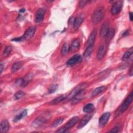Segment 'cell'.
<instances>
[{
  "mask_svg": "<svg viewBox=\"0 0 133 133\" xmlns=\"http://www.w3.org/2000/svg\"><path fill=\"white\" fill-rule=\"evenodd\" d=\"M104 15V11L103 7H100L97 8L94 11L92 16V20L94 23H98L100 22L103 19Z\"/></svg>",
  "mask_w": 133,
  "mask_h": 133,
  "instance_id": "obj_1",
  "label": "cell"
},
{
  "mask_svg": "<svg viewBox=\"0 0 133 133\" xmlns=\"http://www.w3.org/2000/svg\"><path fill=\"white\" fill-rule=\"evenodd\" d=\"M132 97H133L132 92H131L130 94L127 96V97L124 100V101L122 103L119 110L120 113H123L124 111H125L128 109V107L129 106V105L132 102Z\"/></svg>",
  "mask_w": 133,
  "mask_h": 133,
  "instance_id": "obj_2",
  "label": "cell"
},
{
  "mask_svg": "<svg viewBox=\"0 0 133 133\" xmlns=\"http://www.w3.org/2000/svg\"><path fill=\"white\" fill-rule=\"evenodd\" d=\"M123 7V2L122 1H117L113 3L111 9V12L112 15L118 14L122 10Z\"/></svg>",
  "mask_w": 133,
  "mask_h": 133,
  "instance_id": "obj_3",
  "label": "cell"
},
{
  "mask_svg": "<svg viewBox=\"0 0 133 133\" xmlns=\"http://www.w3.org/2000/svg\"><path fill=\"white\" fill-rule=\"evenodd\" d=\"M35 31H36V29L33 26L28 28L26 30V31L24 32V34L22 36H21V41L28 40L31 38L34 35Z\"/></svg>",
  "mask_w": 133,
  "mask_h": 133,
  "instance_id": "obj_4",
  "label": "cell"
},
{
  "mask_svg": "<svg viewBox=\"0 0 133 133\" xmlns=\"http://www.w3.org/2000/svg\"><path fill=\"white\" fill-rule=\"evenodd\" d=\"M82 60V58L79 55H75L71 57L66 62V64L68 66L74 65L79 62Z\"/></svg>",
  "mask_w": 133,
  "mask_h": 133,
  "instance_id": "obj_5",
  "label": "cell"
},
{
  "mask_svg": "<svg viewBox=\"0 0 133 133\" xmlns=\"http://www.w3.org/2000/svg\"><path fill=\"white\" fill-rule=\"evenodd\" d=\"M110 112H105L101 116L99 119V125L100 127H103L106 125L110 118Z\"/></svg>",
  "mask_w": 133,
  "mask_h": 133,
  "instance_id": "obj_6",
  "label": "cell"
},
{
  "mask_svg": "<svg viewBox=\"0 0 133 133\" xmlns=\"http://www.w3.org/2000/svg\"><path fill=\"white\" fill-rule=\"evenodd\" d=\"M49 118H50V116L48 114H46L45 115H42L41 116H38L35 119V121H34V124H35L36 126L40 125L45 123L46 122L48 121Z\"/></svg>",
  "mask_w": 133,
  "mask_h": 133,
  "instance_id": "obj_7",
  "label": "cell"
},
{
  "mask_svg": "<svg viewBox=\"0 0 133 133\" xmlns=\"http://www.w3.org/2000/svg\"><path fill=\"white\" fill-rule=\"evenodd\" d=\"M97 29H94L88 37V40L87 42V44H86V47L90 46H94L95 41L96 39V35H97Z\"/></svg>",
  "mask_w": 133,
  "mask_h": 133,
  "instance_id": "obj_8",
  "label": "cell"
},
{
  "mask_svg": "<svg viewBox=\"0 0 133 133\" xmlns=\"http://www.w3.org/2000/svg\"><path fill=\"white\" fill-rule=\"evenodd\" d=\"M45 11L46 10L44 8H39L37 10L35 15V21L36 23H39L42 22L44 17Z\"/></svg>",
  "mask_w": 133,
  "mask_h": 133,
  "instance_id": "obj_9",
  "label": "cell"
},
{
  "mask_svg": "<svg viewBox=\"0 0 133 133\" xmlns=\"http://www.w3.org/2000/svg\"><path fill=\"white\" fill-rule=\"evenodd\" d=\"M109 29H110L109 22L108 21H107L102 24V27L101 28L100 33V36L101 38H103L106 37Z\"/></svg>",
  "mask_w": 133,
  "mask_h": 133,
  "instance_id": "obj_10",
  "label": "cell"
},
{
  "mask_svg": "<svg viewBox=\"0 0 133 133\" xmlns=\"http://www.w3.org/2000/svg\"><path fill=\"white\" fill-rule=\"evenodd\" d=\"M85 91L84 90V89H83L81 90L72 98V103L73 104H75V103H77L78 101L81 100L84 98V97L85 96Z\"/></svg>",
  "mask_w": 133,
  "mask_h": 133,
  "instance_id": "obj_11",
  "label": "cell"
},
{
  "mask_svg": "<svg viewBox=\"0 0 133 133\" xmlns=\"http://www.w3.org/2000/svg\"><path fill=\"white\" fill-rule=\"evenodd\" d=\"M84 19V16L83 15H79L76 18H75L74 23H73V28L75 30L78 29L81 26V24L83 22Z\"/></svg>",
  "mask_w": 133,
  "mask_h": 133,
  "instance_id": "obj_12",
  "label": "cell"
},
{
  "mask_svg": "<svg viewBox=\"0 0 133 133\" xmlns=\"http://www.w3.org/2000/svg\"><path fill=\"white\" fill-rule=\"evenodd\" d=\"M84 89V85L83 84H80L78 86L76 87L74 89H73L72 90V91L70 92V94L68 95V96L67 97H66L67 98L68 100H72V98L75 96V95L78 92L81 90Z\"/></svg>",
  "mask_w": 133,
  "mask_h": 133,
  "instance_id": "obj_13",
  "label": "cell"
},
{
  "mask_svg": "<svg viewBox=\"0 0 133 133\" xmlns=\"http://www.w3.org/2000/svg\"><path fill=\"white\" fill-rule=\"evenodd\" d=\"M91 118V116L90 115H85L79 121L78 125L77 126L78 129H81L84 127L90 121Z\"/></svg>",
  "mask_w": 133,
  "mask_h": 133,
  "instance_id": "obj_14",
  "label": "cell"
},
{
  "mask_svg": "<svg viewBox=\"0 0 133 133\" xmlns=\"http://www.w3.org/2000/svg\"><path fill=\"white\" fill-rule=\"evenodd\" d=\"M0 131L2 133H4L7 132L9 128V124L7 119H4L2 121L0 125Z\"/></svg>",
  "mask_w": 133,
  "mask_h": 133,
  "instance_id": "obj_15",
  "label": "cell"
},
{
  "mask_svg": "<svg viewBox=\"0 0 133 133\" xmlns=\"http://www.w3.org/2000/svg\"><path fill=\"white\" fill-rule=\"evenodd\" d=\"M80 47V43L78 39L76 38L74 39L71 44V45L70 47V49L72 52H75L77 51Z\"/></svg>",
  "mask_w": 133,
  "mask_h": 133,
  "instance_id": "obj_16",
  "label": "cell"
},
{
  "mask_svg": "<svg viewBox=\"0 0 133 133\" xmlns=\"http://www.w3.org/2000/svg\"><path fill=\"white\" fill-rule=\"evenodd\" d=\"M105 51H106V48L105 46L104 45H101L98 50V52H97V58L99 60H101L102 59L105 54Z\"/></svg>",
  "mask_w": 133,
  "mask_h": 133,
  "instance_id": "obj_17",
  "label": "cell"
},
{
  "mask_svg": "<svg viewBox=\"0 0 133 133\" xmlns=\"http://www.w3.org/2000/svg\"><path fill=\"white\" fill-rule=\"evenodd\" d=\"M78 121V117L77 116H74V117H72L71 119H70L68 122V123L65 124L66 125L65 126V127L68 129L72 128L77 123Z\"/></svg>",
  "mask_w": 133,
  "mask_h": 133,
  "instance_id": "obj_18",
  "label": "cell"
},
{
  "mask_svg": "<svg viewBox=\"0 0 133 133\" xmlns=\"http://www.w3.org/2000/svg\"><path fill=\"white\" fill-rule=\"evenodd\" d=\"M107 89V87L105 86H101L100 87H98L96 88L92 92L91 96L92 97H95L97 95H99L100 94L102 93V92L104 91Z\"/></svg>",
  "mask_w": 133,
  "mask_h": 133,
  "instance_id": "obj_19",
  "label": "cell"
},
{
  "mask_svg": "<svg viewBox=\"0 0 133 133\" xmlns=\"http://www.w3.org/2000/svg\"><path fill=\"white\" fill-rule=\"evenodd\" d=\"M66 97L64 95H60V96H59V97L55 98L52 100H51L49 102V103H50V104H52V105L57 104L60 103L61 102H62L63 100H64L66 98Z\"/></svg>",
  "mask_w": 133,
  "mask_h": 133,
  "instance_id": "obj_20",
  "label": "cell"
},
{
  "mask_svg": "<svg viewBox=\"0 0 133 133\" xmlns=\"http://www.w3.org/2000/svg\"><path fill=\"white\" fill-rule=\"evenodd\" d=\"M95 110V106L92 103H88L86 104L83 109V111L87 113L92 112Z\"/></svg>",
  "mask_w": 133,
  "mask_h": 133,
  "instance_id": "obj_21",
  "label": "cell"
},
{
  "mask_svg": "<svg viewBox=\"0 0 133 133\" xmlns=\"http://www.w3.org/2000/svg\"><path fill=\"white\" fill-rule=\"evenodd\" d=\"M27 114V111L26 110H23L21 112H20L19 114H18L17 115H16L15 118H14V121L15 122H17L19 121V120L21 119L23 117L25 116Z\"/></svg>",
  "mask_w": 133,
  "mask_h": 133,
  "instance_id": "obj_22",
  "label": "cell"
},
{
  "mask_svg": "<svg viewBox=\"0 0 133 133\" xmlns=\"http://www.w3.org/2000/svg\"><path fill=\"white\" fill-rule=\"evenodd\" d=\"M23 65V63L22 62H15L11 66V71L12 72H16L19 69H20Z\"/></svg>",
  "mask_w": 133,
  "mask_h": 133,
  "instance_id": "obj_23",
  "label": "cell"
},
{
  "mask_svg": "<svg viewBox=\"0 0 133 133\" xmlns=\"http://www.w3.org/2000/svg\"><path fill=\"white\" fill-rule=\"evenodd\" d=\"M12 49V47L11 46H7L5 49L4 50L3 54H2V57L4 58H5L7 57L11 53Z\"/></svg>",
  "mask_w": 133,
  "mask_h": 133,
  "instance_id": "obj_24",
  "label": "cell"
},
{
  "mask_svg": "<svg viewBox=\"0 0 133 133\" xmlns=\"http://www.w3.org/2000/svg\"><path fill=\"white\" fill-rule=\"evenodd\" d=\"M94 50V46H90L86 47V48L85 49V51L84 54V56L85 58H88L90 56L92 52Z\"/></svg>",
  "mask_w": 133,
  "mask_h": 133,
  "instance_id": "obj_25",
  "label": "cell"
},
{
  "mask_svg": "<svg viewBox=\"0 0 133 133\" xmlns=\"http://www.w3.org/2000/svg\"><path fill=\"white\" fill-rule=\"evenodd\" d=\"M33 77V75L32 74H29L27 75L23 79V82L22 85V87H25L30 82V81L32 79Z\"/></svg>",
  "mask_w": 133,
  "mask_h": 133,
  "instance_id": "obj_26",
  "label": "cell"
},
{
  "mask_svg": "<svg viewBox=\"0 0 133 133\" xmlns=\"http://www.w3.org/2000/svg\"><path fill=\"white\" fill-rule=\"evenodd\" d=\"M132 54V48L131 47L128 51H127L124 53V54L123 55V56L122 57V60L123 61H126L130 57Z\"/></svg>",
  "mask_w": 133,
  "mask_h": 133,
  "instance_id": "obj_27",
  "label": "cell"
},
{
  "mask_svg": "<svg viewBox=\"0 0 133 133\" xmlns=\"http://www.w3.org/2000/svg\"><path fill=\"white\" fill-rule=\"evenodd\" d=\"M70 50V47L67 43H64L61 49V54L63 56L66 55Z\"/></svg>",
  "mask_w": 133,
  "mask_h": 133,
  "instance_id": "obj_28",
  "label": "cell"
},
{
  "mask_svg": "<svg viewBox=\"0 0 133 133\" xmlns=\"http://www.w3.org/2000/svg\"><path fill=\"white\" fill-rule=\"evenodd\" d=\"M115 35V30L113 28H111V29H110L109 31H108V33L107 35V39L108 40V41H110L111 39H112L114 36Z\"/></svg>",
  "mask_w": 133,
  "mask_h": 133,
  "instance_id": "obj_29",
  "label": "cell"
},
{
  "mask_svg": "<svg viewBox=\"0 0 133 133\" xmlns=\"http://www.w3.org/2000/svg\"><path fill=\"white\" fill-rule=\"evenodd\" d=\"M63 121V119L62 118H58L56 120H55L51 125V127H56L57 126H58L59 125H60L62 122Z\"/></svg>",
  "mask_w": 133,
  "mask_h": 133,
  "instance_id": "obj_30",
  "label": "cell"
},
{
  "mask_svg": "<svg viewBox=\"0 0 133 133\" xmlns=\"http://www.w3.org/2000/svg\"><path fill=\"white\" fill-rule=\"evenodd\" d=\"M25 95V93L22 91H18L17 92L15 93L14 96H15V98L16 100H18L20 99L21 98H22Z\"/></svg>",
  "mask_w": 133,
  "mask_h": 133,
  "instance_id": "obj_31",
  "label": "cell"
},
{
  "mask_svg": "<svg viewBox=\"0 0 133 133\" xmlns=\"http://www.w3.org/2000/svg\"><path fill=\"white\" fill-rule=\"evenodd\" d=\"M58 85L57 84H54L51 85L49 88H48V92L49 94H52L53 92H55L58 89Z\"/></svg>",
  "mask_w": 133,
  "mask_h": 133,
  "instance_id": "obj_32",
  "label": "cell"
},
{
  "mask_svg": "<svg viewBox=\"0 0 133 133\" xmlns=\"http://www.w3.org/2000/svg\"><path fill=\"white\" fill-rule=\"evenodd\" d=\"M89 1H81L79 3V6L80 8L84 7Z\"/></svg>",
  "mask_w": 133,
  "mask_h": 133,
  "instance_id": "obj_33",
  "label": "cell"
},
{
  "mask_svg": "<svg viewBox=\"0 0 133 133\" xmlns=\"http://www.w3.org/2000/svg\"><path fill=\"white\" fill-rule=\"evenodd\" d=\"M23 78H18L17 79L16 82H15V84L16 85H19V86H22V83H23Z\"/></svg>",
  "mask_w": 133,
  "mask_h": 133,
  "instance_id": "obj_34",
  "label": "cell"
},
{
  "mask_svg": "<svg viewBox=\"0 0 133 133\" xmlns=\"http://www.w3.org/2000/svg\"><path fill=\"white\" fill-rule=\"evenodd\" d=\"M68 128H66L65 126H64V127H63L62 128H60L59 130H57L56 132H60V133L66 132L67 131V130H68Z\"/></svg>",
  "mask_w": 133,
  "mask_h": 133,
  "instance_id": "obj_35",
  "label": "cell"
},
{
  "mask_svg": "<svg viewBox=\"0 0 133 133\" xmlns=\"http://www.w3.org/2000/svg\"><path fill=\"white\" fill-rule=\"evenodd\" d=\"M119 130V128L117 126H116L115 127H114L111 131L110 132H118Z\"/></svg>",
  "mask_w": 133,
  "mask_h": 133,
  "instance_id": "obj_36",
  "label": "cell"
},
{
  "mask_svg": "<svg viewBox=\"0 0 133 133\" xmlns=\"http://www.w3.org/2000/svg\"><path fill=\"white\" fill-rule=\"evenodd\" d=\"M129 32H130V30H126L122 34V36H126L129 33Z\"/></svg>",
  "mask_w": 133,
  "mask_h": 133,
  "instance_id": "obj_37",
  "label": "cell"
},
{
  "mask_svg": "<svg viewBox=\"0 0 133 133\" xmlns=\"http://www.w3.org/2000/svg\"><path fill=\"white\" fill-rule=\"evenodd\" d=\"M132 74H133V71H132V67L131 66L130 70H129V75L130 76H132Z\"/></svg>",
  "mask_w": 133,
  "mask_h": 133,
  "instance_id": "obj_38",
  "label": "cell"
},
{
  "mask_svg": "<svg viewBox=\"0 0 133 133\" xmlns=\"http://www.w3.org/2000/svg\"><path fill=\"white\" fill-rule=\"evenodd\" d=\"M129 18H130V21H132V19H133V15H132V12H129Z\"/></svg>",
  "mask_w": 133,
  "mask_h": 133,
  "instance_id": "obj_39",
  "label": "cell"
},
{
  "mask_svg": "<svg viewBox=\"0 0 133 133\" xmlns=\"http://www.w3.org/2000/svg\"><path fill=\"white\" fill-rule=\"evenodd\" d=\"M0 67H1V74H2V72H3V64L2 63L1 64Z\"/></svg>",
  "mask_w": 133,
  "mask_h": 133,
  "instance_id": "obj_40",
  "label": "cell"
},
{
  "mask_svg": "<svg viewBox=\"0 0 133 133\" xmlns=\"http://www.w3.org/2000/svg\"><path fill=\"white\" fill-rule=\"evenodd\" d=\"M25 11V10L24 9H20V10H19V12H20V13H23V12H24Z\"/></svg>",
  "mask_w": 133,
  "mask_h": 133,
  "instance_id": "obj_41",
  "label": "cell"
}]
</instances>
